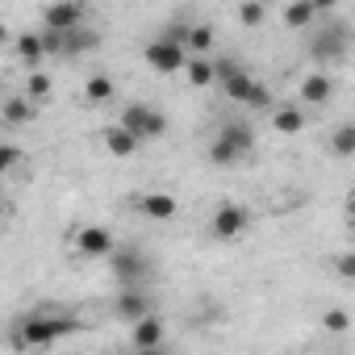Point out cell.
Wrapping results in <instances>:
<instances>
[{
	"label": "cell",
	"mask_w": 355,
	"mask_h": 355,
	"mask_svg": "<svg viewBox=\"0 0 355 355\" xmlns=\"http://www.w3.org/2000/svg\"><path fill=\"white\" fill-rule=\"evenodd\" d=\"M330 142H334V155H343V159H347V155H355V125H351V121H343V125L334 130V138H330Z\"/></svg>",
	"instance_id": "obj_22"
},
{
	"label": "cell",
	"mask_w": 355,
	"mask_h": 355,
	"mask_svg": "<svg viewBox=\"0 0 355 355\" xmlns=\"http://www.w3.org/2000/svg\"><path fill=\"white\" fill-rule=\"evenodd\" d=\"M313 17H318V5H309V0H301V5H288V9H284V26H293V30L309 26Z\"/></svg>",
	"instance_id": "obj_18"
},
{
	"label": "cell",
	"mask_w": 355,
	"mask_h": 355,
	"mask_svg": "<svg viewBox=\"0 0 355 355\" xmlns=\"http://www.w3.org/2000/svg\"><path fill=\"white\" fill-rule=\"evenodd\" d=\"M76 330H80L76 318H67V313H51V309H38V313L21 318V326H17V343H21V347H51V343H59L63 334H76Z\"/></svg>",
	"instance_id": "obj_1"
},
{
	"label": "cell",
	"mask_w": 355,
	"mask_h": 355,
	"mask_svg": "<svg viewBox=\"0 0 355 355\" xmlns=\"http://www.w3.org/2000/svg\"><path fill=\"white\" fill-rule=\"evenodd\" d=\"M272 125H276L280 134H301V125H305V113H301V109H293V105H280V109L272 113Z\"/></svg>",
	"instance_id": "obj_14"
},
{
	"label": "cell",
	"mask_w": 355,
	"mask_h": 355,
	"mask_svg": "<svg viewBox=\"0 0 355 355\" xmlns=\"http://www.w3.org/2000/svg\"><path fill=\"white\" fill-rule=\"evenodd\" d=\"M146 347H163V318L159 313H146L134 322V351H146Z\"/></svg>",
	"instance_id": "obj_10"
},
{
	"label": "cell",
	"mask_w": 355,
	"mask_h": 355,
	"mask_svg": "<svg viewBox=\"0 0 355 355\" xmlns=\"http://www.w3.org/2000/svg\"><path fill=\"white\" fill-rule=\"evenodd\" d=\"M189 46H193V51H209V46H214V30H209V26H193V30H189Z\"/></svg>",
	"instance_id": "obj_24"
},
{
	"label": "cell",
	"mask_w": 355,
	"mask_h": 355,
	"mask_svg": "<svg viewBox=\"0 0 355 355\" xmlns=\"http://www.w3.org/2000/svg\"><path fill=\"white\" fill-rule=\"evenodd\" d=\"M51 88H55V84H51V76H46V71H34V76H30V84H26V101H30V105H34V101H46V96H51Z\"/></svg>",
	"instance_id": "obj_21"
},
{
	"label": "cell",
	"mask_w": 355,
	"mask_h": 355,
	"mask_svg": "<svg viewBox=\"0 0 355 355\" xmlns=\"http://www.w3.org/2000/svg\"><path fill=\"white\" fill-rule=\"evenodd\" d=\"M38 38H42V55H63V34H51V30H42Z\"/></svg>",
	"instance_id": "obj_28"
},
{
	"label": "cell",
	"mask_w": 355,
	"mask_h": 355,
	"mask_svg": "<svg viewBox=\"0 0 355 355\" xmlns=\"http://www.w3.org/2000/svg\"><path fill=\"white\" fill-rule=\"evenodd\" d=\"M17 163H26V150H21V146H13V142H0V175L13 171Z\"/></svg>",
	"instance_id": "obj_23"
},
{
	"label": "cell",
	"mask_w": 355,
	"mask_h": 355,
	"mask_svg": "<svg viewBox=\"0 0 355 355\" xmlns=\"http://www.w3.org/2000/svg\"><path fill=\"white\" fill-rule=\"evenodd\" d=\"M218 138H222V142H226V146H230L239 159L255 150V130H251L247 121H226V125L218 130Z\"/></svg>",
	"instance_id": "obj_9"
},
{
	"label": "cell",
	"mask_w": 355,
	"mask_h": 355,
	"mask_svg": "<svg viewBox=\"0 0 355 355\" xmlns=\"http://www.w3.org/2000/svg\"><path fill=\"white\" fill-rule=\"evenodd\" d=\"M76 243H80L84 255H113V234H109L105 226H84V230L76 234Z\"/></svg>",
	"instance_id": "obj_11"
},
{
	"label": "cell",
	"mask_w": 355,
	"mask_h": 355,
	"mask_svg": "<svg viewBox=\"0 0 355 355\" xmlns=\"http://www.w3.org/2000/svg\"><path fill=\"white\" fill-rule=\"evenodd\" d=\"M5 209H9V205H5V201H0V218H5Z\"/></svg>",
	"instance_id": "obj_33"
},
{
	"label": "cell",
	"mask_w": 355,
	"mask_h": 355,
	"mask_svg": "<svg viewBox=\"0 0 355 355\" xmlns=\"http://www.w3.org/2000/svg\"><path fill=\"white\" fill-rule=\"evenodd\" d=\"M113 313H117L121 322H138V318L155 313V305H150V297H146L142 288H121L117 301H113Z\"/></svg>",
	"instance_id": "obj_7"
},
{
	"label": "cell",
	"mask_w": 355,
	"mask_h": 355,
	"mask_svg": "<svg viewBox=\"0 0 355 355\" xmlns=\"http://www.w3.org/2000/svg\"><path fill=\"white\" fill-rule=\"evenodd\" d=\"M247 105H251V109H272V92H268V84L255 80V88L247 92Z\"/></svg>",
	"instance_id": "obj_26"
},
{
	"label": "cell",
	"mask_w": 355,
	"mask_h": 355,
	"mask_svg": "<svg viewBox=\"0 0 355 355\" xmlns=\"http://www.w3.org/2000/svg\"><path fill=\"white\" fill-rule=\"evenodd\" d=\"M214 239H222V243H234V239H243L247 230H251V209H243V205H234V201H226V205H218V214H214Z\"/></svg>",
	"instance_id": "obj_3"
},
{
	"label": "cell",
	"mask_w": 355,
	"mask_h": 355,
	"mask_svg": "<svg viewBox=\"0 0 355 355\" xmlns=\"http://www.w3.org/2000/svg\"><path fill=\"white\" fill-rule=\"evenodd\" d=\"M117 130H125L134 142H142V138H163V134H167V117H163L159 109H150V105H138V101H130V105L121 109V121H117Z\"/></svg>",
	"instance_id": "obj_2"
},
{
	"label": "cell",
	"mask_w": 355,
	"mask_h": 355,
	"mask_svg": "<svg viewBox=\"0 0 355 355\" xmlns=\"http://www.w3.org/2000/svg\"><path fill=\"white\" fill-rule=\"evenodd\" d=\"M84 101H88V105H105V101H113V80H109V76H88V84H84Z\"/></svg>",
	"instance_id": "obj_15"
},
{
	"label": "cell",
	"mask_w": 355,
	"mask_h": 355,
	"mask_svg": "<svg viewBox=\"0 0 355 355\" xmlns=\"http://www.w3.org/2000/svg\"><path fill=\"white\" fill-rule=\"evenodd\" d=\"M263 13H268L263 5H243V9H239V21H243V26H259Z\"/></svg>",
	"instance_id": "obj_27"
},
{
	"label": "cell",
	"mask_w": 355,
	"mask_h": 355,
	"mask_svg": "<svg viewBox=\"0 0 355 355\" xmlns=\"http://www.w3.org/2000/svg\"><path fill=\"white\" fill-rule=\"evenodd\" d=\"M17 59H26L30 67H38V63L46 59V55H42V38H38V34H21V38H17Z\"/></svg>",
	"instance_id": "obj_17"
},
{
	"label": "cell",
	"mask_w": 355,
	"mask_h": 355,
	"mask_svg": "<svg viewBox=\"0 0 355 355\" xmlns=\"http://www.w3.org/2000/svg\"><path fill=\"white\" fill-rule=\"evenodd\" d=\"M175 209H180V205H175L171 193H146V197H142V214H146V218H159V222H163V218H175Z\"/></svg>",
	"instance_id": "obj_13"
},
{
	"label": "cell",
	"mask_w": 355,
	"mask_h": 355,
	"mask_svg": "<svg viewBox=\"0 0 355 355\" xmlns=\"http://www.w3.org/2000/svg\"><path fill=\"white\" fill-rule=\"evenodd\" d=\"M5 38H9V30H5V26H0V42H5Z\"/></svg>",
	"instance_id": "obj_32"
},
{
	"label": "cell",
	"mask_w": 355,
	"mask_h": 355,
	"mask_svg": "<svg viewBox=\"0 0 355 355\" xmlns=\"http://www.w3.org/2000/svg\"><path fill=\"white\" fill-rule=\"evenodd\" d=\"M134 355H167V347H146V351H134Z\"/></svg>",
	"instance_id": "obj_31"
},
{
	"label": "cell",
	"mask_w": 355,
	"mask_h": 355,
	"mask_svg": "<svg viewBox=\"0 0 355 355\" xmlns=\"http://www.w3.org/2000/svg\"><path fill=\"white\" fill-rule=\"evenodd\" d=\"M338 276H343V280H351V276H355V255H351V251H343V255H338Z\"/></svg>",
	"instance_id": "obj_30"
},
{
	"label": "cell",
	"mask_w": 355,
	"mask_h": 355,
	"mask_svg": "<svg viewBox=\"0 0 355 355\" xmlns=\"http://www.w3.org/2000/svg\"><path fill=\"white\" fill-rule=\"evenodd\" d=\"M42 21H46V30L51 34H76V30H84V21H88V9L84 5H51V9H42Z\"/></svg>",
	"instance_id": "obj_5"
},
{
	"label": "cell",
	"mask_w": 355,
	"mask_h": 355,
	"mask_svg": "<svg viewBox=\"0 0 355 355\" xmlns=\"http://www.w3.org/2000/svg\"><path fill=\"white\" fill-rule=\"evenodd\" d=\"M109 259H113V276H117L125 288H130V284H138V280L150 272V263H146V255H142L138 247H121V251L113 247V255H109Z\"/></svg>",
	"instance_id": "obj_6"
},
{
	"label": "cell",
	"mask_w": 355,
	"mask_h": 355,
	"mask_svg": "<svg viewBox=\"0 0 355 355\" xmlns=\"http://www.w3.org/2000/svg\"><path fill=\"white\" fill-rule=\"evenodd\" d=\"M322 322H326V326H330V330H347V326H351V318H347V313H343V309H330V313H326V318H322Z\"/></svg>",
	"instance_id": "obj_29"
},
{
	"label": "cell",
	"mask_w": 355,
	"mask_h": 355,
	"mask_svg": "<svg viewBox=\"0 0 355 355\" xmlns=\"http://www.w3.org/2000/svg\"><path fill=\"white\" fill-rule=\"evenodd\" d=\"M309 55H313L318 63L343 59V55H347V34H343V30H322V34L313 38V46H309Z\"/></svg>",
	"instance_id": "obj_8"
},
{
	"label": "cell",
	"mask_w": 355,
	"mask_h": 355,
	"mask_svg": "<svg viewBox=\"0 0 355 355\" xmlns=\"http://www.w3.org/2000/svg\"><path fill=\"white\" fill-rule=\"evenodd\" d=\"M184 67H189V84H197V88L214 84V63L209 59H189Z\"/></svg>",
	"instance_id": "obj_20"
},
{
	"label": "cell",
	"mask_w": 355,
	"mask_h": 355,
	"mask_svg": "<svg viewBox=\"0 0 355 355\" xmlns=\"http://www.w3.org/2000/svg\"><path fill=\"white\" fill-rule=\"evenodd\" d=\"M146 63H150L155 71L171 76V71H180V67L189 63V51H184V42H175V38H155V42L146 46Z\"/></svg>",
	"instance_id": "obj_4"
},
{
	"label": "cell",
	"mask_w": 355,
	"mask_h": 355,
	"mask_svg": "<svg viewBox=\"0 0 355 355\" xmlns=\"http://www.w3.org/2000/svg\"><path fill=\"white\" fill-rule=\"evenodd\" d=\"M105 146H109L113 155H121V159H125V155H134V146H138V142H134V138H130L125 130L109 125V130H105Z\"/></svg>",
	"instance_id": "obj_19"
},
{
	"label": "cell",
	"mask_w": 355,
	"mask_h": 355,
	"mask_svg": "<svg viewBox=\"0 0 355 355\" xmlns=\"http://www.w3.org/2000/svg\"><path fill=\"white\" fill-rule=\"evenodd\" d=\"M209 159H214L218 167H230V163H234L239 155H234V150H230V146H226L222 138H214V142H209Z\"/></svg>",
	"instance_id": "obj_25"
},
{
	"label": "cell",
	"mask_w": 355,
	"mask_h": 355,
	"mask_svg": "<svg viewBox=\"0 0 355 355\" xmlns=\"http://www.w3.org/2000/svg\"><path fill=\"white\" fill-rule=\"evenodd\" d=\"M330 96H334V84H330V76L313 71V76H305V80H301V101H305V105H326Z\"/></svg>",
	"instance_id": "obj_12"
},
{
	"label": "cell",
	"mask_w": 355,
	"mask_h": 355,
	"mask_svg": "<svg viewBox=\"0 0 355 355\" xmlns=\"http://www.w3.org/2000/svg\"><path fill=\"white\" fill-rule=\"evenodd\" d=\"M0 117H5V125H26V121L34 117V105H30L26 96H17V101H5Z\"/></svg>",
	"instance_id": "obj_16"
}]
</instances>
